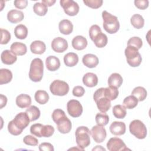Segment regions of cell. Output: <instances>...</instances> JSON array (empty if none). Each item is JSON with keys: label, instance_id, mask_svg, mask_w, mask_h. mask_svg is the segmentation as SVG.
I'll list each match as a JSON object with an SVG mask.
<instances>
[{"label": "cell", "instance_id": "10", "mask_svg": "<svg viewBox=\"0 0 151 151\" xmlns=\"http://www.w3.org/2000/svg\"><path fill=\"white\" fill-rule=\"evenodd\" d=\"M68 113L73 117H78L83 113V107L80 102L76 100H70L67 103Z\"/></svg>", "mask_w": 151, "mask_h": 151}, {"label": "cell", "instance_id": "47", "mask_svg": "<svg viewBox=\"0 0 151 151\" xmlns=\"http://www.w3.org/2000/svg\"><path fill=\"white\" fill-rule=\"evenodd\" d=\"M135 6L139 9H145L149 6V1L147 0H135L134 1Z\"/></svg>", "mask_w": 151, "mask_h": 151}, {"label": "cell", "instance_id": "37", "mask_svg": "<svg viewBox=\"0 0 151 151\" xmlns=\"http://www.w3.org/2000/svg\"><path fill=\"white\" fill-rule=\"evenodd\" d=\"M34 12L39 16H44L47 11V6L42 2H36L33 6Z\"/></svg>", "mask_w": 151, "mask_h": 151}, {"label": "cell", "instance_id": "23", "mask_svg": "<svg viewBox=\"0 0 151 151\" xmlns=\"http://www.w3.org/2000/svg\"><path fill=\"white\" fill-rule=\"evenodd\" d=\"M58 28L61 33L64 35H69L73 30V25L70 21L63 19L59 22Z\"/></svg>", "mask_w": 151, "mask_h": 151}, {"label": "cell", "instance_id": "50", "mask_svg": "<svg viewBox=\"0 0 151 151\" xmlns=\"http://www.w3.org/2000/svg\"><path fill=\"white\" fill-rule=\"evenodd\" d=\"M15 6L18 9H24L27 7L28 5L27 0H15L14 2Z\"/></svg>", "mask_w": 151, "mask_h": 151}, {"label": "cell", "instance_id": "51", "mask_svg": "<svg viewBox=\"0 0 151 151\" xmlns=\"http://www.w3.org/2000/svg\"><path fill=\"white\" fill-rule=\"evenodd\" d=\"M7 103V98L3 94H0V109H2L6 106Z\"/></svg>", "mask_w": 151, "mask_h": 151}, {"label": "cell", "instance_id": "28", "mask_svg": "<svg viewBox=\"0 0 151 151\" xmlns=\"http://www.w3.org/2000/svg\"><path fill=\"white\" fill-rule=\"evenodd\" d=\"M132 95L134 96L139 101L145 100L147 96L146 90L141 86L135 87L132 91Z\"/></svg>", "mask_w": 151, "mask_h": 151}, {"label": "cell", "instance_id": "26", "mask_svg": "<svg viewBox=\"0 0 151 151\" xmlns=\"http://www.w3.org/2000/svg\"><path fill=\"white\" fill-rule=\"evenodd\" d=\"M123 83V78L120 74L114 73L111 74L108 78V84L110 87L119 88Z\"/></svg>", "mask_w": 151, "mask_h": 151}, {"label": "cell", "instance_id": "15", "mask_svg": "<svg viewBox=\"0 0 151 151\" xmlns=\"http://www.w3.org/2000/svg\"><path fill=\"white\" fill-rule=\"evenodd\" d=\"M110 131L116 136H121L126 132V124L122 122H113L110 126Z\"/></svg>", "mask_w": 151, "mask_h": 151}, {"label": "cell", "instance_id": "20", "mask_svg": "<svg viewBox=\"0 0 151 151\" xmlns=\"http://www.w3.org/2000/svg\"><path fill=\"white\" fill-rule=\"evenodd\" d=\"M83 83L87 87H95L98 83V77L94 73H87L83 77Z\"/></svg>", "mask_w": 151, "mask_h": 151}, {"label": "cell", "instance_id": "40", "mask_svg": "<svg viewBox=\"0 0 151 151\" xmlns=\"http://www.w3.org/2000/svg\"><path fill=\"white\" fill-rule=\"evenodd\" d=\"M143 45L142 40L140 38L138 37H133L130 38L127 41V45H130L134 47L137 50L141 48Z\"/></svg>", "mask_w": 151, "mask_h": 151}, {"label": "cell", "instance_id": "16", "mask_svg": "<svg viewBox=\"0 0 151 151\" xmlns=\"http://www.w3.org/2000/svg\"><path fill=\"white\" fill-rule=\"evenodd\" d=\"M82 61L83 64L88 68H94L99 64L98 57L93 54H87L83 57Z\"/></svg>", "mask_w": 151, "mask_h": 151}, {"label": "cell", "instance_id": "38", "mask_svg": "<svg viewBox=\"0 0 151 151\" xmlns=\"http://www.w3.org/2000/svg\"><path fill=\"white\" fill-rule=\"evenodd\" d=\"M104 93L106 97L110 101L115 100L119 95V90L117 88L110 86L104 88Z\"/></svg>", "mask_w": 151, "mask_h": 151}, {"label": "cell", "instance_id": "46", "mask_svg": "<svg viewBox=\"0 0 151 151\" xmlns=\"http://www.w3.org/2000/svg\"><path fill=\"white\" fill-rule=\"evenodd\" d=\"M1 44H6L11 40V34L9 32L2 28H1Z\"/></svg>", "mask_w": 151, "mask_h": 151}, {"label": "cell", "instance_id": "5", "mask_svg": "<svg viewBox=\"0 0 151 151\" xmlns=\"http://www.w3.org/2000/svg\"><path fill=\"white\" fill-rule=\"evenodd\" d=\"M139 50L133 46L127 45L124 50V54L128 64L133 67H138L142 63V57Z\"/></svg>", "mask_w": 151, "mask_h": 151}, {"label": "cell", "instance_id": "17", "mask_svg": "<svg viewBox=\"0 0 151 151\" xmlns=\"http://www.w3.org/2000/svg\"><path fill=\"white\" fill-rule=\"evenodd\" d=\"M24 18V13L19 10L11 9L7 14V19L11 23H18L22 21Z\"/></svg>", "mask_w": 151, "mask_h": 151}, {"label": "cell", "instance_id": "27", "mask_svg": "<svg viewBox=\"0 0 151 151\" xmlns=\"http://www.w3.org/2000/svg\"><path fill=\"white\" fill-rule=\"evenodd\" d=\"M64 62L67 67H74L78 62V55L74 52H68L64 55Z\"/></svg>", "mask_w": 151, "mask_h": 151}, {"label": "cell", "instance_id": "6", "mask_svg": "<svg viewBox=\"0 0 151 151\" xmlns=\"http://www.w3.org/2000/svg\"><path fill=\"white\" fill-rule=\"evenodd\" d=\"M129 131L137 139H143L146 137L147 129L146 126L139 120H134L130 122Z\"/></svg>", "mask_w": 151, "mask_h": 151}, {"label": "cell", "instance_id": "19", "mask_svg": "<svg viewBox=\"0 0 151 151\" xmlns=\"http://www.w3.org/2000/svg\"><path fill=\"white\" fill-rule=\"evenodd\" d=\"M45 65L49 71H54L58 70L60 67V61L58 58L54 55L47 57L45 60Z\"/></svg>", "mask_w": 151, "mask_h": 151}, {"label": "cell", "instance_id": "29", "mask_svg": "<svg viewBox=\"0 0 151 151\" xmlns=\"http://www.w3.org/2000/svg\"><path fill=\"white\" fill-rule=\"evenodd\" d=\"M34 98L38 103L44 104L48 102L49 100V95L45 90H39L35 92Z\"/></svg>", "mask_w": 151, "mask_h": 151}, {"label": "cell", "instance_id": "2", "mask_svg": "<svg viewBox=\"0 0 151 151\" xmlns=\"http://www.w3.org/2000/svg\"><path fill=\"white\" fill-rule=\"evenodd\" d=\"M44 64L41 59L39 58H34L31 63L29 78L34 82L40 81L43 76Z\"/></svg>", "mask_w": 151, "mask_h": 151}, {"label": "cell", "instance_id": "1", "mask_svg": "<svg viewBox=\"0 0 151 151\" xmlns=\"http://www.w3.org/2000/svg\"><path fill=\"white\" fill-rule=\"evenodd\" d=\"M102 18L103 20V27L106 32L111 34L118 31L120 28V24L117 17L111 15L106 11H103Z\"/></svg>", "mask_w": 151, "mask_h": 151}, {"label": "cell", "instance_id": "11", "mask_svg": "<svg viewBox=\"0 0 151 151\" xmlns=\"http://www.w3.org/2000/svg\"><path fill=\"white\" fill-rule=\"evenodd\" d=\"M107 147L110 151H122L129 150L121 139L114 137L110 138L107 143Z\"/></svg>", "mask_w": 151, "mask_h": 151}, {"label": "cell", "instance_id": "35", "mask_svg": "<svg viewBox=\"0 0 151 151\" xmlns=\"http://www.w3.org/2000/svg\"><path fill=\"white\" fill-rule=\"evenodd\" d=\"M138 101V100L134 96L131 95L126 97L124 99L123 105L126 109H132L137 105Z\"/></svg>", "mask_w": 151, "mask_h": 151}, {"label": "cell", "instance_id": "49", "mask_svg": "<svg viewBox=\"0 0 151 151\" xmlns=\"http://www.w3.org/2000/svg\"><path fill=\"white\" fill-rule=\"evenodd\" d=\"M39 150L40 151H53L54 149L50 143L44 142L40 145Z\"/></svg>", "mask_w": 151, "mask_h": 151}, {"label": "cell", "instance_id": "44", "mask_svg": "<svg viewBox=\"0 0 151 151\" xmlns=\"http://www.w3.org/2000/svg\"><path fill=\"white\" fill-rule=\"evenodd\" d=\"M101 32V28L97 25H93L89 29V36L90 39L93 41L94 38Z\"/></svg>", "mask_w": 151, "mask_h": 151}, {"label": "cell", "instance_id": "39", "mask_svg": "<svg viewBox=\"0 0 151 151\" xmlns=\"http://www.w3.org/2000/svg\"><path fill=\"white\" fill-rule=\"evenodd\" d=\"M96 122L99 126H104L107 124L109 121V116L105 113H99L96 116Z\"/></svg>", "mask_w": 151, "mask_h": 151}, {"label": "cell", "instance_id": "52", "mask_svg": "<svg viewBox=\"0 0 151 151\" xmlns=\"http://www.w3.org/2000/svg\"><path fill=\"white\" fill-rule=\"evenodd\" d=\"M55 0H42V3L44 4L47 6H51L54 4Z\"/></svg>", "mask_w": 151, "mask_h": 151}, {"label": "cell", "instance_id": "43", "mask_svg": "<svg viewBox=\"0 0 151 151\" xmlns=\"http://www.w3.org/2000/svg\"><path fill=\"white\" fill-rule=\"evenodd\" d=\"M83 2L87 6L93 9H97L103 4L102 0H83Z\"/></svg>", "mask_w": 151, "mask_h": 151}, {"label": "cell", "instance_id": "42", "mask_svg": "<svg viewBox=\"0 0 151 151\" xmlns=\"http://www.w3.org/2000/svg\"><path fill=\"white\" fill-rule=\"evenodd\" d=\"M54 132V128L51 125H43L41 129V136L49 137L51 136Z\"/></svg>", "mask_w": 151, "mask_h": 151}, {"label": "cell", "instance_id": "8", "mask_svg": "<svg viewBox=\"0 0 151 151\" xmlns=\"http://www.w3.org/2000/svg\"><path fill=\"white\" fill-rule=\"evenodd\" d=\"M60 5L64 12L69 16H75L79 12V6L73 0H61Z\"/></svg>", "mask_w": 151, "mask_h": 151}, {"label": "cell", "instance_id": "34", "mask_svg": "<svg viewBox=\"0 0 151 151\" xmlns=\"http://www.w3.org/2000/svg\"><path fill=\"white\" fill-rule=\"evenodd\" d=\"M132 25L136 29H140L143 27L145 20L142 15L138 14H134L130 18Z\"/></svg>", "mask_w": 151, "mask_h": 151}, {"label": "cell", "instance_id": "7", "mask_svg": "<svg viewBox=\"0 0 151 151\" xmlns=\"http://www.w3.org/2000/svg\"><path fill=\"white\" fill-rule=\"evenodd\" d=\"M50 90L53 95L64 96L68 93L69 86L64 81L55 80L51 83Z\"/></svg>", "mask_w": 151, "mask_h": 151}, {"label": "cell", "instance_id": "13", "mask_svg": "<svg viewBox=\"0 0 151 151\" xmlns=\"http://www.w3.org/2000/svg\"><path fill=\"white\" fill-rule=\"evenodd\" d=\"M57 126L58 130L63 134H66L71 131L72 124L70 120L66 116H63L55 122Z\"/></svg>", "mask_w": 151, "mask_h": 151}, {"label": "cell", "instance_id": "41", "mask_svg": "<svg viewBox=\"0 0 151 151\" xmlns=\"http://www.w3.org/2000/svg\"><path fill=\"white\" fill-rule=\"evenodd\" d=\"M43 124L41 123H35L32 124L30 127V132L32 134L37 137H41V129Z\"/></svg>", "mask_w": 151, "mask_h": 151}, {"label": "cell", "instance_id": "22", "mask_svg": "<svg viewBox=\"0 0 151 151\" xmlns=\"http://www.w3.org/2000/svg\"><path fill=\"white\" fill-rule=\"evenodd\" d=\"M16 104L21 109L28 107L31 104V98L28 94H21L16 98Z\"/></svg>", "mask_w": 151, "mask_h": 151}, {"label": "cell", "instance_id": "33", "mask_svg": "<svg viewBox=\"0 0 151 151\" xmlns=\"http://www.w3.org/2000/svg\"><path fill=\"white\" fill-rule=\"evenodd\" d=\"M95 45L98 48H103L105 47L108 42L107 37L106 34L101 32L99 33L93 41Z\"/></svg>", "mask_w": 151, "mask_h": 151}, {"label": "cell", "instance_id": "30", "mask_svg": "<svg viewBox=\"0 0 151 151\" xmlns=\"http://www.w3.org/2000/svg\"><path fill=\"white\" fill-rule=\"evenodd\" d=\"M15 36L20 40L25 39L28 35V29L23 24H19L14 29Z\"/></svg>", "mask_w": 151, "mask_h": 151}, {"label": "cell", "instance_id": "4", "mask_svg": "<svg viewBox=\"0 0 151 151\" xmlns=\"http://www.w3.org/2000/svg\"><path fill=\"white\" fill-rule=\"evenodd\" d=\"M93 99L98 109L102 113L107 112L111 107V101L106 97L104 88L97 89L94 93Z\"/></svg>", "mask_w": 151, "mask_h": 151}, {"label": "cell", "instance_id": "12", "mask_svg": "<svg viewBox=\"0 0 151 151\" xmlns=\"http://www.w3.org/2000/svg\"><path fill=\"white\" fill-rule=\"evenodd\" d=\"M90 132L93 140L99 143L103 142L107 136L106 129L103 126L99 125L94 126L91 129Z\"/></svg>", "mask_w": 151, "mask_h": 151}, {"label": "cell", "instance_id": "36", "mask_svg": "<svg viewBox=\"0 0 151 151\" xmlns=\"http://www.w3.org/2000/svg\"><path fill=\"white\" fill-rule=\"evenodd\" d=\"M126 109L122 105L117 104L113 108V114L117 119H123L126 116Z\"/></svg>", "mask_w": 151, "mask_h": 151}, {"label": "cell", "instance_id": "9", "mask_svg": "<svg viewBox=\"0 0 151 151\" xmlns=\"http://www.w3.org/2000/svg\"><path fill=\"white\" fill-rule=\"evenodd\" d=\"M11 122L18 130L22 132V130L28 126L30 120L26 112H21L17 114Z\"/></svg>", "mask_w": 151, "mask_h": 151}, {"label": "cell", "instance_id": "3", "mask_svg": "<svg viewBox=\"0 0 151 151\" xmlns=\"http://www.w3.org/2000/svg\"><path fill=\"white\" fill-rule=\"evenodd\" d=\"M76 143L80 149L84 150V149L90 144L91 132L86 126H80L76 130Z\"/></svg>", "mask_w": 151, "mask_h": 151}, {"label": "cell", "instance_id": "24", "mask_svg": "<svg viewBox=\"0 0 151 151\" xmlns=\"http://www.w3.org/2000/svg\"><path fill=\"white\" fill-rule=\"evenodd\" d=\"M30 50L31 52L35 54H42L46 50L45 43L41 41L36 40L33 41L30 45Z\"/></svg>", "mask_w": 151, "mask_h": 151}, {"label": "cell", "instance_id": "48", "mask_svg": "<svg viewBox=\"0 0 151 151\" xmlns=\"http://www.w3.org/2000/svg\"><path fill=\"white\" fill-rule=\"evenodd\" d=\"M85 93V90L82 86H77L73 88V94L76 97H82Z\"/></svg>", "mask_w": 151, "mask_h": 151}, {"label": "cell", "instance_id": "21", "mask_svg": "<svg viewBox=\"0 0 151 151\" xmlns=\"http://www.w3.org/2000/svg\"><path fill=\"white\" fill-rule=\"evenodd\" d=\"M87 45V39L81 36L77 35L72 40V46L77 50H82L86 48Z\"/></svg>", "mask_w": 151, "mask_h": 151}, {"label": "cell", "instance_id": "45", "mask_svg": "<svg viewBox=\"0 0 151 151\" xmlns=\"http://www.w3.org/2000/svg\"><path fill=\"white\" fill-rule=\"evenodd\" d=\"M23 142L25 144L29 146H35L38 143V141L37 138L31 135H27L23 139Z\"/></svg>", "mask_w": 151, "mask_h": 151}, {"label": "cell", "instance_id": "31", "mask_svg": "<svg viewBox=\"0 0 151 151\" xmlns=\"http://www.w3.org/2000/svg\"><path fill=\"white\" fill-rule=\"evenodd\" d=\"M12 78V72L6 68H1L0 70V84H7L9 83Z\"/></svg>", "mask_w": 151, "mask_h": 151}, {"label": "cell", "instance_id": "18", "mask_svg": "<svg viewBox=\"0 0 151 151\" xmlns=\"http://www.w3.org/2000/svg\"><path fill=\"white\" fill-rule=\"evenodd\" d=\"M2 62L6 65L13 64L17 60V57L11 51L8 50H4L1 55Z\"/></svg>", "mask_w": 151, "mask_h": 151}, {"label": "cell", "instance_id": "32", "mask_svg": "<svg viewBox=\"0 0 151 151\" xmlns=\"http://www.w3.org/2000/svg\"><path fill=\"white\" fill-rule=\"evenodd\" d=\"M25 112L28 114L30 122H33L37 120L40 117L41 114L40 109L35 106H31L28 107L26 110Z\"/></svg>", "mask_w": 151, "mask_h": 151}, {"label": "cell", "instance_id": "25", "mask_svg": "<svg viewBox=\"0 0 151 151\" xmlns=\"http://www.w3.org/2000/svg\"><path fill=\"white\" fill-rule=\"evenodd\" d=\"M11 51L16 55H23L26 54L27 48L25 44L15 42L11 45Z\"/></svg>", "mask_w": 151, "mask_h": 151}, {"label": "cell", "instance_id": "14", "mask_svg": "<svg viewBox=\"0 0 151 151\" xmlns=\"http://www.w3.org/2000/svg\"><path fill=\"white\" fill-rule=\"evenodd\" d=\"M51 48L55 52H63L68 48V42L62 37H57L52 41Z\"/></svg>", "mask_w": 151, "mask_h": 151}]
</instances>
